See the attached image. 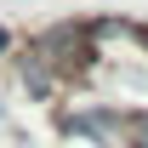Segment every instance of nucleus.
Here are the masks:
<instances>
[{"label": "nucleus", "instance_id": "obj_2", "mask_svg": "<svg viewBox=\"0 0 148 148\" xmlns=\"http://www.w3.org/2000/svg\"><path fill=\"white\" fill-rule=\"evenodd\" d=\"M63 125L74 137H97L103 148H120V114L114 108H80V114H63Z\"/></svg>", "mask_w": 148, "mask_h": 148}, {"label": "nucleus", "instance_id": "obj_5", "mask_svg": "<svg viewBox=\"0 0 148 148\" xmlns=\"http://www.w3.org/2000/svg\"><path fill=\"white\" fill-rule=\"evenodd\" d=\"M6 46H12V34H6V29H0V51H6Z\"/></svg>", "mask_w": 148, "mask_h": 148}, {"label": "nucleus", "instance_id": "obj_3", "mask_svg": "<svg viewBox=\"0 0 148 148\" xmlns=\"http://www.w3.org/2000/svg\"><path fill=\"white\" fill-rule=\"evenodd\" d=\"M17 74H23V91H29V97H51V91H57V74L46 69L34 51L23 57V69H17Z\"/></svg>", "mask_w": 148, "mask_h": 148}, {"label": "nucleus", "instance_id": "obj_1", "mask_svg": "<svg viewBox=\"0 0 148 148\" xmlns=\"http://www.w3.org/2000/svg\"><path fill=\"white\" fill-rule=\"evenodd\" d=\"M29 51H34L57 80H86V69H91V57H97V51H91V29H74V23L46 29Z\"/></svg>", "mask_w": 148, "mask_h": 148}, {"label": "nucleus", "instance_id": "obj_4", "mask_svg": "<svg viewBox=\"0 0 148 148\" xmlns=\"http://www.w3.org/2000/svg\"><path fill=\"white\" fill-rule=\"evenodd\" d=\"M120 148H148V114H120Z\"/></svg>", "mask_w": 148, "mask_h": 148}]
</instances>
